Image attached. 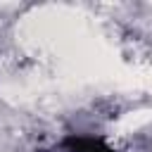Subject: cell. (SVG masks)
<instances>
[{
	"mask_svg": "<svg viewBox=\"0 0 152 152\" xmlns=\"http://www.w3.org/2000/svg\"><path fill=\"white\" fill-rule=\"evenodd\" d=\"M71 150H74V152H109L102 142H97V140H88V138H78V140H74V142H71Z\"/></svg>",
	"mask_w": 152,
	"mask_h": 152,
	"instance_id": "cell-1",
	"label": "cell"
}]
</instances>
